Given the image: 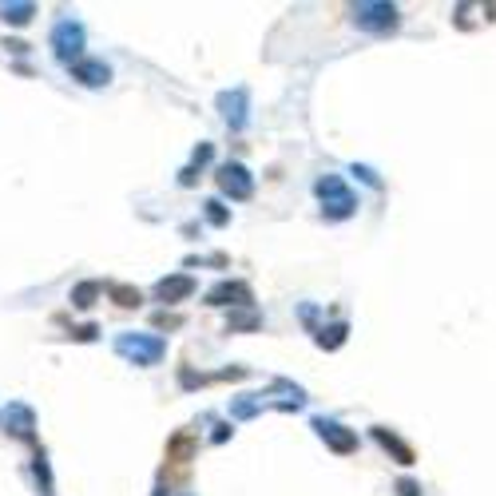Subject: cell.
Returning a JSON list of instances; mask_svg holds the SVG:
<instances>
[{
    "mask_svg": "<svg viewBox=\"0 0 496 496\" xmlns=\"http://www.w3.org/2000/svg\"><path fill=\"white\" fill-rule=\"evenodd\" d=\"M187 290H191V282H187V278H179V282H163V286H159L163 298H175V294H187Z\"/></svg>",
    "mask_w": 496,
    "mask_h": 496,
    "instance_id": "cell-1",
    "label": "cell"
},
{
    "mask_svg": "<svg viewBox=\"0 0 496 496\" xmlns=\"http://www.w3.org/2000/svg\"><path fill=\"white\" fill-rule=\"evenodd\" d=\"M115 298H119V306H135V302H140V294H132V290H115Z\"/></svg>",
    "mask_w": 496,
    "mask_h": 496,
    "instance_id": "cell-2",
    "label": "cell"
}]
</instances>
